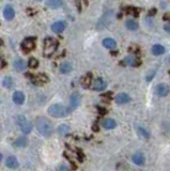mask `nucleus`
I'll use <instances>...</instances> for the list:
<instances>
[{
	"instance_id": "1",
	"label": "nucleus",
	"mask_w": 170,
	"mask_h": 171,
	"mask_svg": "<svg viewBox=\"0 0 170 171\" xmlns=\"http://www.w3.org/2000/svg\"><path fill=\"white\" fill-rule=\"evenodd\" d=\"M36 126L37 132L44 137H49L52 133V125L51 121L45 117H40L36 121Z\"/></svg>"
},
{
	"instance_id": "2",
	"label": "nucleus",
	"mask_w": 170,
	"mask_h": 171,
	"mask_svg": "<svg viewBox=\"0 0 170 171\" xmlns=\"http://www.w3.org/2000/svg\"><path fill=\"white\" fill-rule=\"evenodd\" d=\"M48 114L51 117L56 118V119H60V118H64L66 115H69V110L66 107H64L61 104H55L48 108Z\"/></svg>"
},
{
	"instance_id": "3",
	"label": "nucleus",
	"mask_w": 170,
	"mask_h": 171,
	"mask_svg": "<svg viewBox=\"0 0 170 171\" xmlns=\"http://www.w3.org/2000/svg\"><path fill=\"white\" fill-rule=\"evenodd\" d=\"M114 17V10L107 11L106 13H104L101 16V18L99 19V22H97V24H96V29L97 30H103V29H105L112 22Z\"/></svg>"
},
{
	"instance_id": "4",
	"label": "nucleus",
	"mask_w": 170,
	"mask_h": 171,
	"mask_svg": "<svg viewBox=\"0 0 170 171\" xmlns=\"http://www.w3.org/2000/svg\"><path fill=\"white\" fill-rule=\"evenodd\" d=\"M57 47H58V42L57 40L52 39V37H47L44 41V55L46 57H49L56 51Z\"/></svg>"
},
{
	"instance_id": "5",
	"label": "nucleus",
	"mask_w": 170,
	"mask_h": 171,
	"mask_svg": "<svg viewBox=\"0 0 170 171\" xmlns=\"http://www.w3.org/2000/svg\"><path fill=\"white\" fill-rule=\"evenodd\" d=\"M16 123L18 124V126L21 127L22 132L24 133V134H29L32 130V124L27 120V118L25 117V115H17Z\"/></svg>"
},
{
	"instance_id": "6",
	"label": "nucleus",
	"mask_w": 170,
	"mask_h": 171,
	"mask_svg": "<svg viewBox=\"0 0 170 171\" xmlns=\"http://www.w3.org/2000/svg\"><path fill=\"white\" fill-rule=\"evenodd\" d=\"M21 47L22 51L28 54V52L32 51L36 47V37H26L24 41L22 42Z\"/></svg>"
},
{
	"instance_id": "7",
	"label": "nucleus",
	"mask_w": 170,
	"mask_h": 171,
	"mask_svg": "<svg viewBox=\"0 0 170 171\" xmlns=\"http://www.w3.org/2000/svg\"><path fill=\"white\" fill-rule=\"evenodd\" d=\"M70 102H71V106L67 108V110H69V114L71 111H73L74 109H76V108L78 107L79 105H80V102H81L80 94H79L78 92L73 93V94L71 95V97H70Z\"/></svg>"
},
{
	"instance_id": "8",
	"label": "nucleus",
	"mask_w": 170,
	"mask_h": 171,
	"mask_svg": "<svg viewBox=\"0 0 170 171\" xmlns=\"http://www.w3.org/2000/svg\"><path fill=\"white\" fill-rule=\"evenodd\" d=\"M155 94L165 97L169 94V87L166 84H158L155 87Z\"/></svg>"
},
{
	"instance_id": "9",
	"label": "nucleus",
	"mask_w": 170,
	"mask_h": 171,
	"mask_svg": "<svg viewBox=\"0 0 170 171\" xmlns=\"http://www.w3.org/2000/svg\"><path fill=\"white\" fill-rule=\"evenodd\" d=\"M114 100H116L117 104L119 105H123V104H126V103H129V100H131V96H129L127 93H119V94L116 95V97H114Z\"/></svg>"
},
{
	"instance_id": "10",
	"label": "nucleus",
	"mask_w": 170,
	"mask_h": 171,
	"mask_svg": "<svg viewBox=\"0 0 170 171\" xmlns=\"http://www.w3.org/2000/svg\"><path fill=\"white\" fill-rule=\"evenodd\" d=\"M106 88V82L103 78H96L92 84V89L95 90V91H103V90Z\"/></svg>"
},
{
	"instance_id": "11",
	"label": "nucleus",
	"mask_w": 170,
	"mask_h": 171,
	"mask_svg": "<svg viewBox=\"0 0 170 171\" xmlns=\"http://www.w3.org/2000/svg\"><path fill=\"white\" fill-rule=\"evenodd\" d=\"M66 22L62 21H59V22H54V24L51 25V30H52V32H55V33H61V32L66 29Z\"/></svg>"
},
{
	"instance_id": "12",
	"label": "nucleus",
	"mask_w": 170,
	"mask_h": 171,
	"mask_svg": "<svg viewBox=\"0 0 170 171\" xmlns=\"http://www.w3.org/2000/svg\"><path fill=\"white\" fill-rule=\"evenodd\" d=\"M3 16L7 21H12L15 16V11L12 6H6L3 10Z\"/></svg>"
},
{
	"instance_id": "13",
	"label": "nucleus",
	"mask_w": 170,
	"mask_h": 171,
	"mask_svg": "<svg viewBox=\"0 0 170 171\" xmlns=\"http://www.w3.org/2000/svg\"><path fill=\"white\" fill-rule=\"evenodd\" d=\"M47 80H48V78H47V76L44 74L36 75V76H32V78H31V81L33 82L34 85H39V86L47 82Z\"/></svg>"
},
{
	"instance_id": "14",
	"label": "nucleus",
	"mask_w": 170,
	"mask_h": 171,
	"mask_svg": "<svg viewBox=\"0 0 170 171\" xmlns=\"http://www.w3.org/2000/svg\"><path fill=\"white\" fill-rule=\"evenodd\" d=\"M26 65H27L26 62L22 59H21V58H16L13 61V66L16 71H19V72L24 71V70L26 69Z\"/></svg>"
},
{
	"instance_id": "15",
	"label": "nucleus",
	"mask_w": 170,
	"mask_h": 171,
	"mask_svg": "<svg viewBox=\"0 0 170 171\" xmlns=\"http://www.w3.org/2000/svg\"><path fill=\"white\" fill-rule=\"evenodd\" d=\"M18 160L15 156H9L6 160V166L7 168H11V169H16L18 167Z\"/></svg>"
},
{
	"instance_id": "16",
	"label": "nucleus",
	"mask_w": 170,
	"mask_h": 171,
	"mask_svg": "<svg viewBox=\"0 0 170 171\" xmlns=\"http://www.w3.org/2000/svg\"><path fill=\"white\" fill-rule=\"evenodd\" d=\"M13 102L16 105H22L25 102V94L21 91H16L13 94Z\"/></svg>"
},
{
	"instance_id": "17",
	"label": "nucleus",
	"mask_w": 170,
	"mask_h": 171,
	"mask_svg": "<svg viewBox=\"0 0 170 171\" xmlns=\"http://www.w3.org/2000/svg\"><path fill=\"white\" fill-rule=\"evenodd\" d=\"M46 4L51 7V9L57 10L63 6V1H62V0H46Z\"/></svg>"
},
{
	"instance_id": "18",
	"label": "nucleus",
	"mask_w": 170,
	"mask_h": 171,
	"mask_svg": "<svg viewBox=\"0 0 170 171\" xmlns=\"http://www.w3.org/2000/svg\"><path fill=\"white\" fill-rule=\"evenodd\" d=\"M103 46L107 49H114L116 48L117 43L114 39H111V37H106V39L103 40Z\"/></svg>"
},
{
	"instance_id": "19",
	"label": "nucleus",
	"mask_w": 170,
	"mask_h": 171,
	"mask_svg": "<svg viewBox=\"0 0 170 171\" xmlns=\"http://www.w3.org/2000/svg\"><path fill=\"white\" fill-rule=\"evenodd\" d=\"M102 125H103V127L106 128V129H114V128L117 126V123L114 119H105L104 121L102 122Z\"/></svg>"
},
{
	"instance_id": "20",
	"label": "nucleus",
	"mask_w": 170,
	"mask_h": 171,
	"mask_svg": "<svg viewBox=\"0 0 170 171\" xmlns=\"http://www.w3.org/2000/svg\"><path fill=\"white\" fill-rule=\"evenodd\" d=\"M151 51H152V54L155 55V56H159V55H163L165 52V47L163 46V45L155 44L152 46Z\"/></svg>"
},
{
	"instance_id": "21",
	"label": "nucleus",
	"mask_w": 170,
	"mask_h": 171,
	"mask_svg": "<svg viewBox=\"0 0 170 171\" xmlns=\"http://www.w3.org/2000/svg\"><path fill=\"white\" fill-rule=\"evenodd\" d=\"M93 84V80H92V75L91 74H87L85 77H82L81 79V86L85 88H89L90 86H92Z\"/></svg>"
},
{
	"instance_id": "22",
	"label": "nucleus",
	"mask_w": 170,
	"mask_h": 171,
	"mask_svg": "<svg viewBox=\"0 0 170 171\" xmlns=\"http://www.w3.org/2000/svg\"><path fill=\"white\" fill-rule=\"evenodd\" d=\"M124 61H125V63L127 65H131V66H136V65L139 64V60L135 56H133V55L127 56L125 59H124Z\"/></svg>"
},
{
	"instance_id": "23",
	"label": "nucleus",
	"mask_w": 170,
	"mask_h": 171,
	"mask_svg": "<svg viewBox=\"0 0 170 171\" xmlns=\"http://www.w3.org/2000/svg\"><path fill=\"white\" fill-rule=\"evenodd\" d=\"M132 159H133V162L135 163L136 165L140 166L144 163V157L143 155L141 154V153H135V154L133 155V157H132Z\"/></svg>"
},
{
	"instance_id": "24",
	"label": "nucleus",
	"mask_w": 170,
	"mask_h": 171,
	"mask_svg": "<svg viewBox=\"0 0 170 171\" xmlns=\"http://www.w3.org/2000/svg\"><path fill=\"white\" fill-rule=\"evenodd\" d=\"M125 26L126 28L131 30V31H135V30L138 29V22L134 21V19H127L125 22Z\"/></svg>"
},
{
	"instance_id": "25",
	"label": "nucleus",
	"mask_w": 170,
	"mask_h": 171,
	"mask_svg": "<svg viewBox=\"0 0 170 171\" xmlns=\"http://www.w3.org/2000/svg\"><path fill=\"white\" fill-rule=\"evenodd\" d=\"M71 130V127L69 126V125H66V124H61V125H59L58 128H57V132H58V134L59 135H66L67 133Z\"/></svg>"
},
{
	"instance_id": "26",
	"label": "nucleus",
	"mask_w": 170,
	"mask_h": 171,
	"mask_svg": "<svg viewBox=\"0 0 170 171\" xmlns=\"http://www.w3.org/2000/svg\"><path fill=\"white\" fill-rule=\"evenodd\" d=\"M72 71V64L70 62H63L61 65H60V72L62 74H66V73H69Z\"/></svg>"
},
{
	"instance_id": "27",
	"label": "nucleus",
	"mask_w": 170,
	"mask_h": 171,
	"mask_svg": "<svg viewBox=\"0 0 170 171\" xmlns=\"http://www.w3.org/2000/svg\"><path fill=\"white\" fill-rule=\"evenodd\" d=\"M27 144H28V140L25 137H19L18 139H16V141L14 142V145H16V147L18 148H25L27 147Z\"/></svg>"
},
{
	"instance_id": "28",
	"label": "nucleus",
	"mask_w": 170,
	"mask_h": 171,
	"mask_svg": "<svg viewBox=\"0 0 170 171\" xmlns=\"http://www.w3.org/2000/svg\"><path fill=\"white\" fill-rule=\"evenodd\" d=\"M2 85H3V87L7 88V89H11L14 85V81H13V79H12V77L7 76V77H4L3 80H2Z\"/></svg>"
},
{
	"instance_id": "29",
	"label": "nucleus",
	"mask_w": 170,
	"mask_h": 171,
	"mask_svg": "<svg viewBox=\"0 0 170 171\" xmlns=\"http://www.w3.org/2000/svg\"><path fill=\"white\" fill-rule=\"evenodd\" d=\"M137 133H138V135L140 136L141 138H149V132L146 129V128H143V127H137Z\"/></svg>"
},
{
	"instance_id": "30",
	"label": "nucleus",
	"mask_w": 170,
	"mask_h": 171,
	"mask_svg": "<svg viewBox=\"0 0 170 171\" xmlns=\"http://www.w3.org/2000/svg\"><path fill=\"white\" fill-rule=\"evenodd\" d=\"M29 66L31 67V69H36L37 65H39V62H37V60L36 58H31V59L29 60Z\"/></svg>"
},
{
	"instance_id": "31",
	"label": "nucleus",
	"mask_w": 170,
	"mask_h": 171,
	"mask_svg": "<svg viewBox=\"0 0 170 171\" xmlns=\"http://www.w3.org/2000/svg\"><path fill=\"white\" fill-rule=\"evenodd\" d=\"M154 75H155V70H151V71L146 75V80L147 81H151V80L153 79Z\"/></svg>"
},
{
	"instance_id": "32",
	"label": "nucleus",
	"mask_w": 170,
	"mask_h": 171,
	"mask_svg": "<svg viewBox=\"0 0 170 171\" xmlns=\"http://www.w3.org/2000/svg\"><path fill=\"white\" fill-rule=\"evenodd\" d=\"M126 12H127V14H133L135 17L138 15V12L136 11V9H135V7H127Z\"/></svg>"
},
{
	"instance_id": "33",
	"label": "nucleus",
	"mask_w": 170,
	"mask_h": 171,
	"mask_svg": "<svg viewBox=\"0 0 170 171\" xmlns=\"http://www.w3.org/2000/svg\"><path fill=\"white\" fill-rule=\"evenodd\" d=\"M59 171H70L66 165H61L59 167Z\"/></svg>"
},
{
	"instance_id": "34",
	"label": "nucleus",
	"mask_w": 170,
	"mask_h": 171,
	"mask_svg": "<svg viewBox=\"0 0 170 171\" xmlns=\"http://www.w3.org/2000/svg\"><path fill=\"white\" fill-rule=\"evenodd\" d=\"M164 28H165V31L168 32V33H170V24H167L166 26L164 27Z\"/></svg>"
},
{
	"instance_id": "35",
	"label": "nucleus",
	"mask_w": 170,
	"mask_h": 171,
	"mask_svg": "<svg viewBox=\"0 0 170 171\" xmlns=\"http://www.w3.org/2000/svg\"><path fill=\"white\" fill-rule=\"evenodd\" d=\"M4 65H6V62H4V60H3V59H1V69H3Z\"/></svg>"
},
{
	"instance_id": "36",
	"label": "nucleus",
	"mask_w": 170,
	"mask_h": 171,
	"mask_svg": "<svg viewBox=\"0 0 170 171\" xmlns=\"http://www.w3.org/2000/svg\"><path fill=\"white\" fill-rule=\"evenodd\" d=\"M166 130H168V132H170V123H168V124H166Z\"/></svg>"
},
{
	"instance_id": "37",
	"label": "nucleus",
	"mask_w": 170,
	"mask_h": 171,
	"mask_svg": "<svg viewBox=\"0 0 170 171\" xmlns=\"http://www.w3.org/2000/svg\"><path fill=\"white\" fill-rule=\"evenodd\" d=\"M36 1H41V0H36Z\"/></svg>"
}]
</instances>
